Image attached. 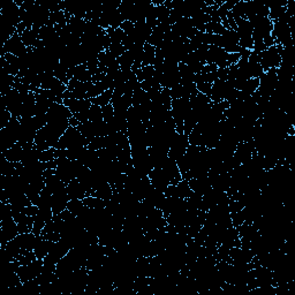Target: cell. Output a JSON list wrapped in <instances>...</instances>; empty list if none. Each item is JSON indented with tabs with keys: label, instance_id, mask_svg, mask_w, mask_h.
Masks as SVG:
<instances>
[{
	"label": "cell",
	"instance_id": "7c38bea8",
	"mask_svg": "<svg viewBox=\"0 0 295 295\" xmlns=\"http://www.w3.org/2000/svg\"><path fill=\"white\" fill-rule=\"evenodd\" d=\"M63 104L70 109L73 114L84 112L91 107L90 99H78V98H65Z\"/></svg>",
	"mask_w": 295,
	"mask_h": 295
},
{
	"label": "cell",
	"instance_id": "ffe728a7",
	"mask_svg": "<svg viewBox=\"0 0 295 295\" xmlns=\"http://www.w3.org/2000/svg\"><path fill=\"white\" fill-rule=\"evenodd\" d=\"M259 87V79H248L244 84L241 88V90L243 94H246L247 96H251L255 93L256 90L258 89Z\"/></svg>",
	"mask_w": 295,
	"mask_h": 295
},
{
	"label": "cell",
	"instance_id": "ba28073f",
	"mask_svg": "<svg viewBox=\"0 0 295 295\" xmlns=\"http://www.w3.org/2000/svg\"><path fill=\"white\" fill-rule=\"evenodd\" d=\"M0 15L15 28L21 24V9L20 6L15 4V2L5 4V6L2 9Z\"/></svg>",
	"mask_w": 295,
	"mask_h": 295
},
{
	"label": "cell",
	"instance_id": "8fae6325",
	"mask_svg": "<svg viewBox=\"0 0 295 295\" xmlns=\"http://www.w3.org/2000/svg\"><path fill=\"white\" fill-rule=\"evenodd\" d=\"M148 177L151 180L152 186L156 189L163 191V193H165L167 187L170 186V181H168L166 174L164 173L162 168H154V170H151Z\"/></svg>",
	"mask_w": 295,
	"mask_h": 295
},
{
	"label": "cell",
	"instance_id": "7a4b0ae2",
	"mask_svg": "<svg viewBox=\"0 0 295 295\" xmlns=\"http://www.w3.org/2000/svg\"><path fill=\"white\" fill-rule=\"evenodd\" d=\"M281 51L282 47L280 44H275L273 47L266 49L265 51L260 53V66L264 72L272 70V68H278L281 64Z\"/></svg>",
	"mask_w": 295,
	"mask_h": 295
},
{
	"label": "cell",
	"instance_id": "7402d4cb",
	"mask_svg": "<svg viewBox=\"0 0 295 295\" xmlns=\"http://www.w3.org/2000/svg\"><path fill=\"white\" fill-rule=\"evenodd\" d=\"M103 120H104V117H103L102 107L98 105H91L89 109V121L98 122Z\"/></svg>",
	"mask_w": 295,
	"mask_h": 295
},
{
	"label": "cell",
	"instance_id": "d6986e66",
	"mask_svg": "<svg viewBox=\"0 0 295 295\" xmlns=\"http://www.w3.org/2000/svg\"><path fill=\"white\" fill-rule=\"evenodd\" d=\"M83 203L87 208L89 209H104L106 206V202L101 198L95 196H87L83 198Z\"/></svg>",
	"mask_w": 295,
	"mask_h": 295
},
{
	"label": "cell",
	"instance_id": "9c48e42d",
	"mask_svg": "<svg viewBox=\"0 0 295 295\" xmlns=\"http://www.w3.org/2000/svg\"><path fill=\"white\" fill-rule=\"evenodd\" d=\"M70 196L67 194V189L63 188L56 193L52 194V201H51V205H52V212L53 214H59L65 210L67 209V204L70 202Z\"/></svg>",
	"mask_w": 295,
	"mask_h": 295
},
{
	"label": "cell",
	"instance_id": "9a60e30c",
	"mask_svg": "<svg viewBox=\"0 0 295 295\" xmlns=\"http://www.w3.org/2000/svg\"><path fill=\"white\" fill-rule=\"evenodd\" d=\"M3 156L9 160V162L12 163H20L22 159V156H24V147L17 143L13 145L12 148H10L9 150L4 151Z\"/></svg>",
	"mask_w": 295,
	"mask_h": 295
},
{
	"label": "cell",
	"instance_id": "2e32d148",
	"mask_svg": "<svg viewBox=\"0 0 295 295\" xmlns=\"http://www.w3.org/2000/svg\"><path fill=\"white\" fill-rule=\"evenodd\" d=\"M156 58V48L145 43L143 48V59H142V67L152 66Z\"/></svg>",
	"mask_w": 295,
	"mask_h": 295
},
{
	"label": "cell",
	"instance_id": "44dd1931",
	"mask_svg": "<svg viewBox=\"0 0 295 295\" xmlns=\"http://www.w3.org/2000/svg\"><path fill=\"white\" fill-rule=\"evenodd\" d=\"M118 63L121 71H130L134 65V59L133 57L130 56V53L128 51H126L121 57H119Z\"/></svg>",
	"mask_w": 295,
	"mask_h": 295
},
{
	"label": "cell",
	"instance_id": "3957f363",
	"mask_svg": "<svg viewBox=\"0 0 295 295\" xmlns=\"http://www.w3.org/2000/svg\"><path fill=\"white\" fill-rule=\"evenodd\" d=\"M43 264V259H35L32 263L19 266L17 273L20 277L22 282L34 280V279H36L42 273Z\"/></svg>",
	"mask_w": 295,
	"mask_h": 295
},
{
	"label": "cell",
	"instance_id": "ac0fdd59",
	"mask_svg": "<svg viewBox=\"0 0 295 295\" xmlns=\"http://www.w3.org/2000/svg\"><path fill=\"white\" fill-rule=\"evenodd\" d=\"M86 209L87 206L84 205L82 200H70V202H68L67 204L68 211L72 212L76 217H79Z\"/></svg>",
	"mask_w": 295,
	"mask_h": 295
},
{
	"label": "cell",
	"instance_id": "e0dca14e",
	"mask_svg": "<svg viewBox=\"0 0 295 295\" xmlns=\"http://www.w3.org/2000/svg\"><path fill=\"white\" fill-rule=\"evenodd\" d=\"M112 95H113V89H107L104 93H102L96 98H91V104L93 105H98V106H106L111 104V101H112Z\"/></svg>",
	"mask_w": 295,
	"mask_h": 295
},
{
	"label": "cell",
	"instance_id": "8992f818",
	"mask_svg": "<svg viewBox=\"0 0 295 295\" xmlns=\"http://www.w3.org/2000/svg\"><path fill=\"white\" fill-rule=\"evenodd\" d=\"M0 233H2V246H5L7 242L13 240L14 237L19 235V228L17 221L14 220L13 217L4 218L0 221Z\"/></svg>",
	"mask_w": 295,
	"mask_h": 295
},
{
	"label": "cell",
	"instance_id": "277c9868",
	"mask_svg": "<svg viewBox=\"0 0 295 295\" xmlns=\"http://www.w3.org/2000/svg\"><path fill=\"white\" fill-rule=\"evenodd\" d=\"M189 140L186 134L177 133L173 142H172L170 150H168V157L173 160H179L181 157L186 154L187 149L189 147Z\"/></svg>",
	"mask_w": 295,
	"mask_h": 295
},
{
	"label": "cell",
	"instance_id": "4fadbf2b",
	"mask_svg": "<svg viewBox=\"0 0 295 295\" xmlns=\"http://www.w3.org/2000/svg\"><path fill=\"white\" fill-rule=\"evenodd\" d=\"M66 189L71 200H83L84 197H87V191L78 179L72 180L70 183H67Z\"/></svg>",
	"mask_w": 295,
	"mask_h": 295
},
{
	"label": "cell",
	"instance_id": "603a6c76",
	"mask_svg": "<svg viewBox=\"0 0 295 295\" xmlns=\"http://www.w3.org/2000/svg\"><path fill=\"white\" fill-rule=\"evenodd\" d=\"M57 159V149L56 148H50L48 150L41 151L40 154V162L48 163L52 162V160Z\"/></svg>",
	"mask_w": 295,
	"mask_h": 295
},
{
	"label": "cell",
	"instance_id": "5bb4252c",
	"mask_svg": "<svg viewBox=\"0 0 295 295\" xmlns=\"http://www.w3.org/2000/svg\"><path fill=\"white\" fill-rule=\"evenodd\" d=\"M55 243L56 242H53V241L43 239V237L40 236V240H38L36 247L34 249V252H35L37 259H44L47 257V255L51 250Z\"/></svg>",
	"mask_w": 295,
	"mask_h": 295
},
{
	"label": "cell",
	"instance_id": "d4e9b609",
	"mask_svg": "<svg viewBox=\"0 0 295 295\" xmlns=\"http://www.w3.org/2000/svg\"><path fill=\"white\" fill-rule=\"evenodd\" d=\"M102 111H103V117H104V121L107 122L110 121L111 119L114 117V109L112 104H109L106 106H103L102 107Z\"/></svg>",
	"mask_w": 295,
	"mask_h": 295
},
{
	"label": "cell",
	"instance_id": "30bf717a",
	"mask_svg": "<svg viewBox=\"0 0 295 295\" xmlns=\"http://www.w3.org/2000/svg\"><path fill=\"white\" fill-rule=\"evenodd\" d=\"M162 170L164 171V173L166 174L168 181H170V185H177V183H179L182 180L181 172L179 170L177 162L170 158V157H168L165 164L163 165Z\"/></svg>",
	"mask_w": 295,
	"mask_h": 295
},
{
	"label": "cell",
	"instance_id": "cb8c5ba5",
	"mask_svg": "<svg viewBox=\"0 0 295 295\" xmlns=\"http://www.w3.org/2000/svg\"><path fill=\"white\" fill-rule=\"evenodd\" d=\"M109 51L112 53V56H114L118 59L119 57H121L122 55H124L127 50H126L124 45H122V43H112L109 49Z\"/></svg>",
	"mask_w": 295,
	"mask_h": 295
},
{
	"label": "cell",
	"instance_id": "52a82bcc",
	"mask_svg": "<svg viewBox=\"0 0 295 295\" xmlns=\"http://www.w3.org/2000/svg\"><path fill=\"white\" fill-rule=\"evenodd\" d=\"M72 117L73 113L71 112L70 109L64 104H58V103H53L47 113L48 124L49 122L68 121Z\"/></svg>",
	"mask_w": 295,
	"mask_h": 295
},
{
	"label": "cell",
	"instance_id": "5b68a950",
	"mask_svg": "<svg viewBox=\"0 0 295 295\" xmlns=\"http://www.w3.org/2000/svg\"><path fill=\"white\" fill-rule=\"evenodd\" d=\"M27 50H28V48H27L24 42H22L21 36L19 35V34H14V35L3 45L2 57L6 56L7 53H10V55H13L19 58V57L25 55Z\"/></svg>",
	"mask_w": 295,
	"mask_h": 295
},
{
	"label": "cell",
	"instance_id": "6da1fadb",
	"mask_svg": "<svg viewBox=\"0 0 295 295\" xmlns=\"http://www.w3.org/2000/svg\"><path fill=\"white\" fill-rule=\"evenodd\" d=\"M88 144H89V141L80 133V130L76 127L70 126L64 133V135L60 137L55 148L58 150H66V149L72 148L88 147Z\"/></svg>",
	"mask_w": 295,
	"mask_h": 295
}]
</instances>
